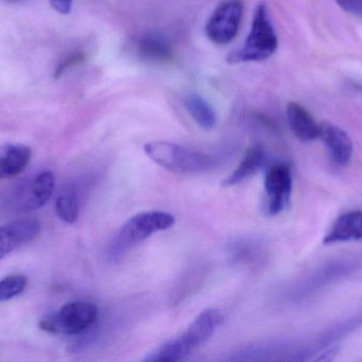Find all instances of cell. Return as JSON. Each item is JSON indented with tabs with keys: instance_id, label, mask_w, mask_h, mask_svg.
Here are the masks:
<instances>
[{
	"instance_id": "obj_1",
	"label": "cell",
	"mask_w": 362,
	"mask_h": 362,
	"mask_svg": "<svg viewBox=\"0 0 362 362\" xmlns=\"http://www.w3.org/2000/svg\"><path fill=\"white\" fill-rule=\"evenodd\" d=\"M278 44V36L270 19L267 6L265 4H259L255 9L250 32L244 45L230 53L227 62L238 64L265 61L276 52Z\"/></svg>"
},
{
	"instance_id": "obj_2",
	"label": "cell",
	"mask_w": 362,
	"mask_h": 362,
	"mask_svg": "<svg viewBox=\"0 0 362 362\" xmlns=\"http://www.w3.org/2000/svg\"><path fill=\"white\" fill-rule=\"evenodd\" d=\"M175 225V217L160 210L142 212L129 218L117 233L110 247L112 259H118L129 249L144 242L153 234L171 229Z\"/></svg>"
},
{
	"instance_id": "obj_3",
	"label": "cell",
	"mask_w": 362,
	"mask_h": 362,
	"mask_svg": "<svg viewBox=\"0 0 362 362\" xmlns=\"http://www.w3.org/2000/svg\"><path fill=\"white\" fill-rule=\"evenodd\" d=\"M144 151L153 162L176 174H198L215 165L212 155L191 150L174 142L163 140L148 142Z\"/></svg>"
},
{
	"instance_id": "obj_4",
	"label": "cell",
	"mask_w": 362,
	"mask_h": 362,
	"mask_svg": "<svg viewBox=\"0 0 362 362\" xmlns=\"http://www.w3.org/2000/svg\"><path fill=\"white\" fill-rule=\"evenodd\" d=\"M99 310L90 302H70L59 312L40 320V327L47 333L57 335H78L93 327Z\"/></svg>"
},
{
	"instance_id": "obj_5",
	"label": "cell",
	"mask_w": 362,
	"mask_h": 362,
	"mask_svg": "<svg viewBox=\"0 0 362 362\" xmlns=\"http://www.w3.org/2000/svg\"><path fill=\"white\" fill-rule=\"evenodd\" d=\"M244 14L240 0H228L213 12L206 25V34L211 42L225 45L238 35Z\"/></svg>"
},
{
	"instance_id": "obj_6",
	"label": "cell",
	"mask_w": 362,
	"mask_h": 362,
	"mask_svg": "<svg viewBox=\"0 0 362 362\" xmlns=\"http://www.w3.org/2000/svg\"><path fill=\"white\" fill-rule=\"evenodd\" d=\"M293 189L291 168L286 164H276L267 170L265 193L267 196L268 214L274 216L285 210Z\"/></svg>"
},
{
	"instance_id": "obj_7",
	"label": "cell",
	"mask_w": 362,
	"mask_h": 362,
	"mask_svg": "<svg viewBox=\"0 0 362 362\" xmlns=\"http://www.w3.org/2000/svg\"><path fill=\"white\" fill-rule=\"evenodd\" d=\"M223 320V317L221 310L215 308H208L200 312L187 327V331L180 337L176 338L185 356L198 346L206 344L212 337Z\"/></svg>"
},
{
	"instance_id": "obj_8",
	"label": "cell",
	"mask_w": 362,
	"mask_h": 362,
	"mask_svg": "<svg viewBox=\"0 0 362 362\" xmlns=\"http://www.w3.org/2000/svg\"><path fill=\"white\" fill-rule=\"evenodd\" d=\"M42 225L36 219L23 218L0 227V259L37 237Z\"/></svg>"
},
{
	"instance_id": "obj_9",
	"label": "cell",
	"mask_w": 362,
	"mask_h": 362,
	"mask_svg": "<svg viewBox=\"0 0 362 362\" xmlns=\"http://www.w3.org/2000/svg\"><path fill=\"white\" fill-rule=\"evenodd\" d=\"M52 172L44 171L25 185L17 195L16 205L23 212L38 210L48 202L54 191Z\"/></svg>"
},
{
	"instance_id": "obj_10",
	"label": "cell",
	"mask_w": 362,
	"mask_h": 362,
	"mask_svg": "<svg viewBox=\"0 0 362 362\" xmlns=\"http://www.w3.org/2000/svg\"><path fill=\"white\" fill-rule=\"evenodd\" d=\"M319 138H321L327 151L331 154L332 159L337 165H349L352 159L353 147L352 140L349 134L338 125L332 123H322L320 125Z\"/></svg>"
},
{
	"instance_id": "obj_11",
	"label": "cell",
	"mask_w": 362,
	"mask_h": 362,
	"mask_svg": "<svg viewBox=\"0 0 362 362\" xmlns=\"http://www.w3.org/2000/svg\"><path fill=\"white\" fill-rule=\"evenodd\" d=\"M286 116L289 128L298 140L308 142L319 137L320 125L301 104L289 102L286 106Z\"/></svg>"
},
{
	"instance_id": "obj_12",
	"label": "cell",
	"mask_w": 362,
	"mask_h": 362,
	"mask_svg": "<svg viewBox=\"0 0 362 362\" xmlns=\"http://www.w3.org/2000/svg\"><path fill=\"white\" fill-rule=\"evenodd\" d=\"M359 239H362V210H353L337 219L323 242L333 244Z\"/></svg>"
},
{
	"instance_id": "obj_13",
	"label": "cell",
	"mask_w": 362,
	"mask_h": 362,
	"mask_svg": "<svg viewBox=\"0 0 362 362\" xmlns=\"http://www.w3.org/2000/svg\"><path fill=\"white\" fill-rule=\"evenodd\" d=\"M32 150L25 145L0 147V179L18 176L29 165Z\"/></svg>"
},
{
	"instance_id": "obj_14",
	"label": "cell",
	"mask_w": 362,
	"mask_h": 362,
	"mask_svg": "<svg viewBox=\"0 0 362 362\" xmlns=\"http://www.w3.org/2000/svg\"><path fill=\"white\" fill-rule=\"evenodd\" d=\"M264 159H265V152L263 147L259 145L249 147L240 165L221 182V185L225 187H232L240 184L261 168Z\"/></svg>"
},
{
	"instance_id": "obj_15",
	"label": "cell",
	"mask_w": 362,
	"mask_h": 362,
	"mask_svg": "<svg viewBox=\"0 0 362 362\" xmlns=\"http://www.w3.org/2000/svg\"><path fill=\"white\" fill-rule=\"evenodd\" d=\"M137 52L142 59L151 62L171 61L173 59V48L167 38L158 34L148 33L141 36L137 42Z\"/></svg>"
},
{
	"instance_id": "obj_16",
	"label": "cell",
	"mask_w": 362,
	"mask_h": 362,
	"mask_svg": "<svg viewBox=\"0 0 362 362\" xmlns=\"http://www.w3.org/2000/svg\"><path fill=\"white\" fill-rule=\"evenodd\" d=\"M183 103L192 118L200 128L210 131L216 127V113L202 96L194 93L187 94L183 99Z\"/></svg>"
},
{
	"instance_id": "obj_17",
	"label": "cell",
	"mask_w": 362,
	"mask_h": 362,
	"mask_svg": "<svg viewBox=\"0 0 362 362\" xmlns=\"http://www.w3.org/2000/svg\"><path fill=\"white\" fill-rule=\"evenodd\" d=\"M55 210L61 220L72 225L78 220L80 214L78 198L74 193H63L57 198Z\"/></svg>"
},
{
	"instance_id": "obj_18",
	"label": "cell",
	"mask_w": 362,
	"mask_h": 362,
	"mask_svg": "<svg viewBox=\"0 0 362 362\" xmlns=\"http://www.w3.org/2000/svg\"><path fill=\"white\" fill-rule=\"evenodd\" d=\"M27 278L19 274L8 276L0 281V302L8 301L25 290Z\"/></svg>"
},
{
	"instance_id": "obj_19",
	"label": "cell",
	"mask_w": 362,
	"mask_h": 362,
	"mask_svg": "<svg viewBox=\"0 0 362 362\" xmlns=\"http://www.w3.org/2000/svg\"><path fill=\"white\" fill-rule=\"evenodd\" d=\"M85 60V52L84 51H74L71 55L66 57L59 65L55 68V77L59 78L61 77L64 72L69 70L70 68L74 67V66L78 65V64L82 63Z\"/></svg>"
},
{
	"instance_id": "obj_20",
	"label": "cell",
	"mask_w": 362,
	"mask_h": 362,
	"mask_svg": "<svg viewBox=\"0 0 362 362\" xmlns=\"http://www.w3.org/2000/svg\"><path fill=\"white\" fill-rule=\"evenodd\" d=\"M335 1L346 12L354 16L362 17V0H335Z\"/></svg>"
},
{
	"instance_id": "obj_21",
	"label": "cell",
	"mask_w": 362,
	"mask_h": 362,
	"mask_svg": "<svg viewBox=\"0 0 362 362\" xmlns=\"http://www.w3.org/2000/svg\"><path fill=\"white\" fill-rule=\"evenodd\" d=\"M51 6L61 14H69L72 9V0H50Z\"/></svg>"
},
{
	"instance_id": "obj_22",
	"label": "cell",
	"mask_w": 362,
	"mask_h": 362,
	"mask_svg": "<svg viewBox=\"0 0 362 362\" xmlns=\"http://www.w3.org/2000/svg\"><path fill=\"white\" fill-rule=\"evenodd\" d=\"M13 1H17V0H13Z\"/></svg>"
}]
</instances>
